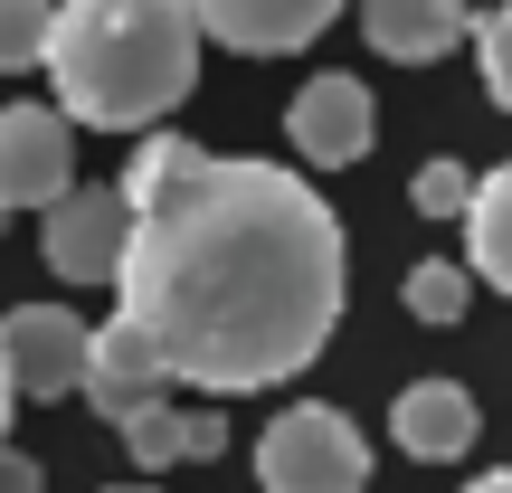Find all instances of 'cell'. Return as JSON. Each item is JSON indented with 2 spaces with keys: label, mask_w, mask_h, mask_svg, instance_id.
Listing matches in <instances>:
<instances>
[{
  "label": "cell",
  "mask_w": 512,
  "mask_h": 493,
  "mask_svg": "<svg viewBox=\"0 0 512 493\" xmlns=\"http://www.w3.org/2000/svg\"><path fill=\"white\" fill-rule=\"evenodd\" d=\"M124 323L162 380L238 399L313 370L351 304V238L332 200L285 162L200 152L190 133H143L124 171Z\"/></svg>",
  "instance_id": "obj_1"
},
{
  "label": "cell",
  "mask_w": 512,
  "mask_h": 493,
  "mask_svg": "<svg viewBox=\"0 0 512 493\" xmlns=\"http://www.w3.org/2000/svg\"><path fill=\"white\" fill-rule=\"evenodd\" d=\"M48 86L67 124L152 133L200 86V19H190V0H57Z\"/></svg>",
  "instance_id": "obj_2"
},
{
  "label": "cell",
  "mask_w": 512,
  "mask_h": 493,
  "mask_svg": "<svg viewBox=\"0 0 512 493\" xmlns=\"http://www.w3.org/2000/svg\"><path fill=\"white\" fill-rule=\"evenodd\" d=\"M256 484L266 493H370V437L323 399H294L256 437Z\"/></svg>",
  "instance_id": "obj_3"
},
{
  "label": "cell",
  "mask_w": 512,
  "mask_h": 493,
  "mask_svg": "<svg viewBox=\"0 0 512 493\" xmlns=\"http://www.w3.org/2000/svg\"><path fill=\"white\" fill-rule=\"evenodd\" d=\"M76 190V124L57 105H0V219H48Z\"/></svg>",
  "instance_id": "obj_4"
},
{
  "label": "cell",
  "mask_w": 512,
  "mask_h": 493,
  "mask_svg": "<svg viewBox=\"0 0 512 493\" xmlns=\"http://www.w3.org/2000/svg\"><path fill=\"white\" fill-rule=\"evenodd\" d=\"M86 332L67 304H19L0 313V370H10V399H67L86 380Z\"/></svg>",
  "instance_id": "obj_5"
},
{
  "label": "cell",
  "mask_w": 512,
  "mask_h": 493,
  "mask_svg": "<svg viewBox=\"0 0 512 493\" xmlns=\"http://www.w3.org/2000/svg\"><path fill=\"white\" fill-rule=\"evenodd\" d=\"M285 143L304 152L313 171H351L370 143H380V105H370L361 76H304L285 105Z\"/></svg>",
  "instance_id": "obj_6"
},
{
  "label": "cell",
  "mask_w": 512,
  "mask_h": 493,
  "mask_svg": "<svg viewBox=\"0 0 512 493\" xmlns=\"http://www.w3.org/2000/svg\"><path fill=\"white\" fill-rule=\"evenodd\" d=\"M38 256H48L67 285H105L114 266H124V181H76L67 200L48 209V228H38Z\"/></svg>",
  "instance_id": "obj_7"
},
{
  "label": "cell",
  "mask_w": 512,
  "mask_h": 493,
  "mask_svg": "<svg viewBox=\"0 0 512 493\" xmlns=\"http://www.w3.org/2000/svg\"><path fill=\"white\" fill-rule=\"evenodd\" d=\"M190 19H200V38L238 57H294L342 19V0H190Z\"/></svg>",
  "instance_id": "obj_8"
},
{
  "label": "cell",
  "mask_w": 512,
  "mask_h": 493,
  "mask_svg": "<svg viewBox=\"0 0 512 493\" xmlns=\"http://www.w3.org/2000/svg\"><path fill=\"white\" fill-rule=\"evenodd\" d=\"M76 389H86V408H95V418H114V427L143 418L152 399H171V380H162V361H152V342L124 323V313L86 332V380H76Z\"/></svg>",
  "instance_id": "obj_9"
},
{
  "label": "cell",
  "mask_w": 512,
  "mask_h": 493,
  "mask_svg": "<svg viewBox=\"0 0 512 493\" xmlns=\"http://www.w3.org/2000/svg\"><path fill=\"white\" fill-rule=\"evenodd\" d=\"M475 427H484V408H475L465 380H408L399 399H389V437L418 465H456L465 446H475Z\"/></svg>",
  "instance_id": "obj_10"
},
{
  "label": "cell",
  "mask_w": 512,
  "mask_h": 493,
  "mask_svg": "<svg viewBox=\"0 0 512 493\" xmlns=\"http://www.w3.org/2000/svg\"><path fill=\"white\" fill-rule=\"evenodd\" d=\"M361 38L399 67H437L475 38V10L465 0H361Z\"/></svg>",
  "instance_id": "obj_11"
},
{
  "label": "cell",
  "mask_w": 512,
  "mask_h": 493,
  "mask_svg": "<svg viewBox=\"0 0 512 493\" xmlns=\"http://www.w3.org/2000/svg\"><path fill=\"white\" fill-rule=\"evenodd\" d=\"M219 446H228V418H219V408L152 399L143 418H124V456L143 465V475H162V465H181V456H219Z\"/></svg>",
  "instance_id": "obj_12"
},
{
  "label": "cell",
  "mask_w": 512,
  "mask_h": 493,
  "mask_svg": "<svg viewBox=\"0 0 512 493\" xmlns=\"http://www.w3.org/2000/svg\"><path fill=\"white\" fill-rule=\"evenodd\" d=\"M465 275H484L494 294H512V162H494L465 200Z\"/></svg>",
  "instance_id": "obj_13"
},
{
  "label": "cell",
  "mask_w": 512,
  "mask_h": 493,
  "mask_svg": "<svg viewBox=\"0 0 512 493\" xmlns=\"http://www.w3.org/2000/svg\"><path fill=\"white\" fill-rule=\"evenodd\" d=\"M399 304H408V323L446 332V323H465V304H475V275H465L456 256H427V266H408Z\"/></svg>",
  "instance_id": "obj_14"
},
{
  "label": "cell",
  "mask_w": 512,
  "mask_h": 493,
  "mask_svg": "<svg viewBox=\"0 0 512 493\" xmlns=\"http://www.w3.org/2000/svg\"><path fill=\"white\" fill-rule=\"evenodd\" d=\"M48 19H57V0H0V76L48 67Z\"/></svg>",
  "instance_id": "obj_15"
},
{
  "label": "cell",
  "mask_w": 512,
  "mask_h": 493,
  "mask_svg": "<svg viewBox=\"0 0 512 493\" xmlns=\"http://www.w3.org/2000/svg\"><path fill=\"white\" fill-rule=\"evenodd\" d=\"M465 200H475V171L465 162H427L418 181H408V209H418V219H465Z\"/></svg>",
  "instance_id": "obj_16"
},
{
  "label": "cell",
  "mask_w": 512,
  "mask_h": 493,
  "mask_svg": "<svg viewBox=\"0 0 512 493\" xmlns=\"http://www.w3.org/2000/svg\"><path fill=\"white\" fill-rule=\"evenodd\" d=\"M475 57H484V95H494V105L512 114V0L475 19Z\"/></svg>",
  "instance_id": "obj_17"
},
{
  "label": "cell",
  "mask_w": 512,
  "mask_h": 493,
  "mask_svg": "<svg viewBox=\"0 0 512 493\" xmlns=\"http://www.w3.org/2000/svg\"><path fill=\"white\" fill-rule=\"evenodd\" d=\"M0 493H48V465L19 456V446H0Z\"/></svg>",
  "instance_id": "obj_18"
},
{
  "label": "cell",
  "mask_w": 512,
  "mask_h": 493,
  "mask_svg": "<svg viewBox=\"0 0 512 493\" xmlns=\"http://www.w3.org/2000/svg\"><path fill=\"white\" fill-rule=\"evenodd\" d=\"M10 408H19V399H10V370H0V446H10Z\"/></svg>",
  "instance_id": "obj_19"
},
{
  "label": "cell",
  "mask_w": 512,
  "mask_h": 493,
  "mask_svg": "<svg viewBox=\"0 0 512 493\" xmlns=\"http://www.w3.org/2000/svg\"><path fill=\"white\" fill-rule=\"evenodd\" d=\"M465 493H512V475H475V484H465Z\"/></svg>",
  "instance_id": "obj_20"
},
{
  "label": "cell",
  "mask_w": 512,
  "mask_h": 493,
  "mask_svg": "<svg viewBox=\"0 0 512 493\" xmlns=\"http://www.w3.org/2000/svg\"><path fill=\"white\" fill-rule=\"evenodd\" d=\"M114 493H152V484H114Z\"/></svg>",
  "instance_id": "obj_21"
}]
</instances>
